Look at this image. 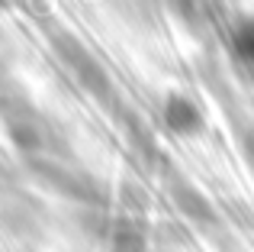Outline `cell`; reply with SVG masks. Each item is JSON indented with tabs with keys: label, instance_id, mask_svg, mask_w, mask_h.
Listing matches in <instances>:
<instances>
[{
	"label": "cell",
	"instance_id": "obj_1",
	"mask_svg": "<svg viewBox=\"0 0 254 252\" xmlns=\"http://www.w3.org/2000/svg\"><path fill=\"white\" fill-rule=\"evenodd\" d=\"M238 52L245 55V62H248V65H254V23L245 26V32L238 36Z\"/></svg>",
	"mask_w": 254,
	"mask_h": 252
}]
</instances>
